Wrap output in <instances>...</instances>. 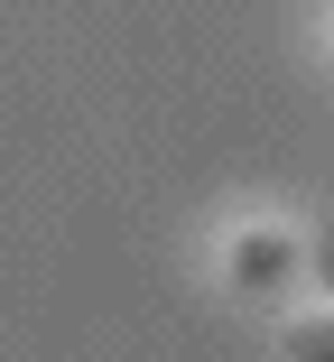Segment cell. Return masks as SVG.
<instances>
[{
	"mask_svg": "<svg viewBox=\"0 0 334 362\" xmlns=\"http://www.w3.org/2000/svg\"><path fill=\"white\" fill-rule=\"evenodd\" d=\"M306 279H316V288H325V298H334V223H325V233L306 242Z\"/></svg>",
	"mask_w": 334,
	"mask_h": 362,
	"instance_id": "cell-3",
	"label": "cell"
},
{
	"mask_svg": "<svg viewBox=\"0 0 334 362\" xmlns=\"http://www.w3.org/2000/svg\"><path fill=\"white\" fill-rule=\"evenodd\" d=\"M223 279L241 288V298H279L288 279H306V251H297L279 223H241V233L223 242Z\"/></svg>",
	"mask_w": 334,
	"mask_h": 362,
	"instance_id": "cell-1",
	"label": "cell"
},
{
	"mask_svg": "<svg viewBox=\"0 0 334 362\" xmlns=\"http://www.w3.org/2000/svg\"><path fill=\"white\" fill-rule=\"evenodd\" d=\"M288 362H334V316H297L288 325Z\"/></svg>",
	"mask_w": 334,
	"mask_h": 362,
	"instance_id": "cell-2",
	"label": "cell"
}]
</instances>
